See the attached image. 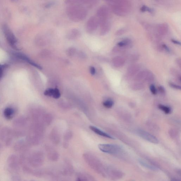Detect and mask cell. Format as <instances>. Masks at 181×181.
Returning a JSON list of instances; mask_svg holds the SVG:
<instances>
[{
	"label": "cell",
	"mask_w": 181,
	"mask_h": 181,
	"mask_svg": "<svg viewBox=\"0 0 181 181\" xmlns=\"http://www.w3.org/2000/svg\"><path fill=\"white\" fill-rule=\"evenodd\" d=\"M83 158L86 163L93 170L102 175H105V170L102 164L97 157L91 154L86 153L83 155Z\"/></svg>",
	"instance_id": "6da1fadb"
},
{
	"label": "cell",
	"mask_w": 181,
	"mask_h": 181,
	"mask_svg": "<svg viewBox=\"0 0 181 181\" xmlns=\"http://www.w3.org/2000/svg\"><path fill=\"white\" fill-rule=\"evenodd\" d=\"M98 147L102 152L109 154H119L122 152L120 147L114 144H99Z\"/></svg>",
	"instance_id": "7a4b0ae2"
},
{
	"label": "cell",
	"mask_w": 181,
	"mask_h": 181,
	"mask_svg": "<svg viewBox=\"0 0 181 181\" xmlns=\"http://www.w3.org/2000/svg\"><path fill=\"white\" fill-rule=\"evenodd\" d=\"M4 30L6 39L10 45L14 49L17 50L18 48L16 46L17 40L14 34L6 26L4 27Z\"/></svg>",
	"instance_id": "3957f363"
},
{
	"label": "cell",
	"mask_w": 181,
	"mask_h": 181,
	"mask_svg": "<svg viewBox=\"0 0 181 181\" xmlns=\"http://www.w3.org/2000/svg\"><path fill=\"white\" fill-rule=\"evenodd\" d=\"M137 133L139 136L146 140L152 143L155 144L158 143L159 140L157 138L145 131L139 129L137 131Z\"/></svg>",
	"instance_id": "277c9868"
},
{
	"label": "cell",
	"mask_w": 181,
	"mask_h": 181,
	"mask_svg": "<svg viewBox=\"0 0 181 181\" xmlns=\"http://www.w3.org/2000/svg\"><path fill=\"white\" fill-rule=\"evenodd\" d=\"M89 129L91 130H92L96 134H98L99 136H103V137L107 138L110 139H115L114 137H112L109 134L103 132V131L100 130L97 128L96 127L94 126H91L89 127Z\"/></svg>",
	"instance_id": "5b68a950"
},
{
	"label": "cell",
	"mask_w": 181,
	"mask_h": 181,
	"mask_svg": "<svg viewBox=\"0 0 181 181\" xmlns=\"http://www.w3.org/2000/svg\"><path fill=\"white\" fill-rule=\"evenodd\" d=\"M16 56H17V57L20 58V59H22L23 60L26 61V62H27L28 63H29V64L31 65L34 66V67H35L36 68H37L38 69H41V67H40V66L38 65V64H35V63L34 62H33L29 58L27 57V56L25 55H24L20 54H16Z\"/></svg>",
	"instance_id": "8992f818"
},
{
	"label": "cell",
	"mask_w": 181,
	"mask_h": 181,
	"mask_svg": "<svg viewBox=\"0 0 181 181\" xmlns=\"http://www.w3.org/2000/svg\"><path fill=\"white\" fill-rule=\"evenodd\" d=\"M139 162L141 165L147 168L151 169V170L155 171L158 170V169L157 167H155V166L152 165V164L148 163L147 162L144 160H139Z\"/></svg>",
	"instance_id": "52a82bcc"
},
{
	"label": "cell",
	"mask_w": 181,
	"mask_h": 181,
	"mask_svg": "<svg viewBox=\"0 0 181 181\" xmlns=\"http://www.w3.org/2000/svg\"><path fill=\"white\" fill-rule=\"evenodd\" d=\"M48 158L52 161H56L59 158V154L55 152L49 153L48 155Z\"/></svg>",
	"instance_id": "ba28073f"
},
{
	"label": "cell",
	"mask_w": 181,
	"mask_h": 181,
	"mask_svg": "<svg viewBox=\"0 0 181 181\" xmlns=\"http://www.w3.org/2000/svg\"><path fill=\"white\" fill-rule=\"evenodd\" d=\"M76 181H90L89 175L79 173L77 175Z\"/></svg>",
	"instance_id": "9c48e42d"
},
{
	"label": "cell",
	"mask_w": 181,
	"mask_h": 181,
	"mask_svg": "<svg viewBox=\"0 0 181 181\" xmlns=\"http://www.w3.org/2000/svg\"><path fill=\"white\" fill-rule=\"evenodd\" d=\"M14 111L11 108H8L5 109L4 111V115L5 117L8 119L11 118L13 114Z\"/></svg>",
	"instance_id": "30bf717a"
},
{
	"label": "cell",
	"mask_w": 181,
	"mask_h": 181,
	"mask_svg": "<svg viewBox=\"0 0 181 181\" xmlns=\"http://www.w3.org/2000/svg\"><path fill=\"white\" fill-rule=\"evenodd\" d=\"M159 108L162 110L166 114L170 113L171 112V109L170 107L168 106L162 105V104H159L158 106Z\"/></svg>",
	"instance_id": "8fae6325"
},
{
	"label": "cell",
	"mask_w": 181,
	"mask_h": 181,
	"mask_svg": "<svg viewBox=\"0 0 181 181\" xmlns=\"http://www.w3.org/2000/svg\"><path fill=\"white\" fill-rule=\"evenodd\" d=\"M114 103L111 99H109L108 100L104 101L103 103V105L107 108H110L113 106Z\"/></svg>",
	"instance_id": "7c38bea8"
},
{
	"label": "cell",
	"mask_w": 181,
	"mask_h": 181,
	"mask_svg": "<svg viewBox=\"0 0 181 181\" xmlns=\"http://www.w3.org/2000/svg\"><path fill=\"white\" fill-rule=\"evenodd\" d=\"M61 94L59 89L57 88L54 89V93H53L52 97L55 99H58L60 97Z\"/></svg>",
	"instance_id": "4fadbf2b"
},
{
	"label": "cell",
	"mask_w": 181,
	"mask_h": 181,
	"mask_svg": "<svg viewBox=\"0 0 181 181\" xmlns=\"http://www.w3.org/2000/svg\"><path fill=\"white\" fill-rule=\"evenodd\" d=\"M54 91V89H46V90L44 91V94L46 96L52 97Z\"/></svg>",
	"instance_id": "5bb4252c"
},
{
	"label": "cell",
	"mask_w": 181,
	"mask_h": 181,
	"mask_svg": "<svg viewBox=\"0 0 181 181\" xmlns=\"http://www.w3.org/2000/svg\"><path fill=\"white\" fill-rule=\"evenodd\" d=\"M150 89L151 92L154 95H156L157 94V91L155 86L154 85H151L150 87Z\"/></svg>",
	"instance_id": "9a60e30c"
},
{
	"label": "cell",
	"mask_w": 181,
	"mask_h": 181,
	"mask_svg": "<svg viewBox=\"0 0 181 181\" xmlns=\"http://www.w3.org/2000/svg\"><path fill=\"white\" fill-rule=\"evenodd\" d=\"M6 67V65L0 64V79L2 77L3 72H4L5 68Z\"/></svg>",
	"instance_id": "2e32d148"
},
{
	"label": "cell",
	"mask_w": 181,
	"mask_h": 181,
	"mask_svg": "<svg viewBox=\"0 0 181 181\" xmlns=\"http://www.w3.org/2000/svg\"><path fill=\"white\" fill-rule=\"evenodd\" d=\"M169 85L171 86V87L173 88L174 89H181V87L180 86H179L177 85L172 83H169Z\"/></svg>",
	"instance_id": "e0dca14e"
},
{
	"label": "cell",
	"mask_w": 181,
	"mask_h": 181,
	"mask_svg": "<svg viewBox=\"0 0 181 181\" xmlns=\"http://www.w3.org/2000/svg\"><path fill=\"white\" fill-rule=\"evenodd\" d=\"M127 44V43L125 41H122V42H119L118 43V45L120 46V47H123Z\"/></svg>",
	"instance_id": "ac0fdd59"
},
{
	"label": "cell",
	"mask_w": 181,
	"mask_h": 181,
	"mask_svg": "<svg viewBox=\"0 0 181 181\" xmlns=\"http://www.w3.org/2000/svg\"><path fill=\"white\" fill-rule=\"evenodd\" d=\"M69 55H73L74 54L75 52V49H73V48H72V49L69 50Z\"/></svg>",
	"instance_id": "d6986e66"
},
{
	"label": "cell",
	"mask_w": 181,
	"mask_h": 181,
	"mask_svg": "<svg viewBox=\"0 0 181 181\" xmlns=\"http://www.w3.org/2000/svg\"><path fill=\"white\" fill-rule=\"evenodd\" d=\"M90 73L92 75H94L96 73V69L94 67H91L90 69Z\"/></svg>",
	"instance_id": "ffe728a7"
},
{
	"label": "cell",
	"mask_w": 181,
	"mask_h": 181,
	"mask_svg": "<svg viewBox=\"0 0 181 181\" xmlns=\"http://www.w3.org/2000/svg\"><path fill=\"white\" fill-rule=\"evenodd\" d=\"M149 9V8L147 7V6H143L142 8H141V10L143 11V12H144V11H145L147 10L148 11Z\"/></svg>",
	"instance_id": "44dd1931"
},
{
	"label": "cell",
	"mask_w": 181,
	"mask_h": 181,
	"mask_svg": "<svg viewBox=\"0 0 181 181\" xmlns=\"http://www.w3.org/2000/svg\"><path fill=\"white\" fill-rule=\"evenodd\" d=\"M159 90L160 91V92L161 93H164L165 92V90L164 88L162 86H160L159 88Z\"/></svg>",
	"instance_id": "7402d4cb"
},
{
	"label": "cell",
	"mask_w": 181,
	"mask_h": 181,
	"mask_svg": "<svg viewBox=\"0 0 181 181\" xmlns=\"http://www.w3.org/2000/svg\"><path fill=\"white\" fill-rule=\"evenodd\" d=\"M172 42L174 43V44H177L178 45H180V42H179V41H178L174 40V39H172Z\"/></svg>",
	"instance_id": "603a6c76"
},
{
	"label": "cell",
	"mask_w": 181,
	"mask_h": 181,
	"mask_svg": "<svg viewBox=\"0 0 181 181\" xmlns=\"http://www.w3.org/2000/svg\"><path fill=\"white\" fill-rule=\"evenodd\" d=\"M163 46L164 47V49H165L167 51L169 52V48L167 47V46L164 44L163 45Z\"/></svg>",
	"instance_id": "cb8c5ba5"
},
{
	"label": "cell",
	"mask_w": 181,
	"mask_h": 181,
	"mask_svg": "<svg viewBox=\"0 0 181 181\" xmlns=\"http://www.w3.org/2000/svg\"><path fill=\"white\" fill-rule=\"evenodd\" d=\"M171 181H179L177 179H172Z\"/></svg>",
	"instance_id": "d4e9b609"
}]
</instances>
